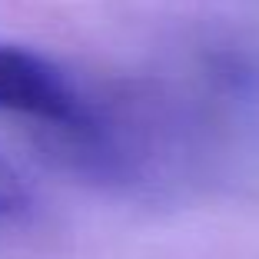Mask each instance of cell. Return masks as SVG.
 Returning <instances> with one entry per match:
<instances>
[{
    "mask_svg": "<svg viewBox=\"0 0 259 259\" xmlns=\"http://www.w3.org/2000/svg\"><path fill=\"white\" fill-rule=\"evenodd\" d=\"M100 100L40 50L0 40V113L37 123L54 143L76 137L97 116Z\"/></svg>",
    "mask_w": 259,
    "mask_h": 259,
    "instance_id": "6da1fadb",
    "label": "cell"
},
{
    "mask_svg": "<svg viewBox=\"0 0 259 259\" xmlns=\"http://www.w3.org/2000/svg\"><path fill=\"white\" fill-rule=\"evenodd\" d=\"M30 206H33V196H30V186H27L23 173L0 156V229L23 220L30 213Z\"/></svg>",
    "mask_w": 259,
    "mask_h": 259,
    "instance_id": "7a4b0ae2",
    "label": "cell"
}]
</instances>
